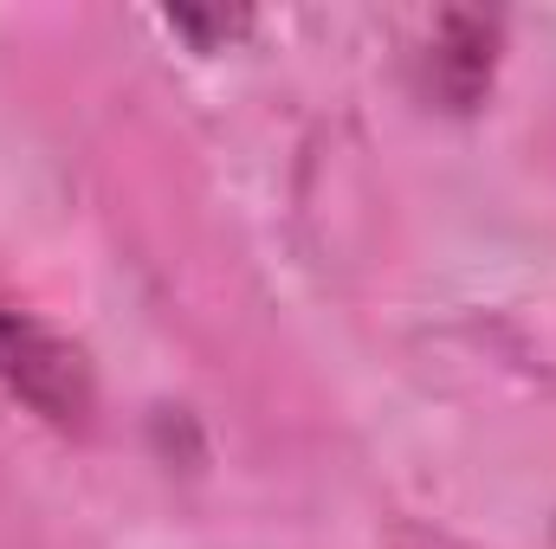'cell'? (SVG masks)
Wrapping results in <instances>:
<instances>
[{
  "mask_svg": "<svg viewBox=\"0 0 556 549\" xmlns=\"http://www.w3.org/2000/svg\"><path fill=\"white\" fill-rule=\"evenodd\" d=\"M0 382L39 420H52L65 433L91 426V401L98 395H91L85 356L65 336H52L46 323H33L26 310H0Z\"/></svg>",
  "mask_w": 556,
  "mask_h": 549,
  "instance_id": "cell-1",
  "label": "cell"
}]
</instances>
